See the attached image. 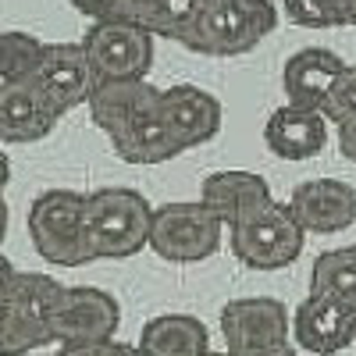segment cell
<instances>
[{
    "label": "cell",
    "mask_w": 356,
    "mask_h": 356,
    "mask_svg": "<svg viewBox=\"0 0 356 356\" xmlns=\"http://www.w3.org/2000/svg\"><path fill=\"white\" fill-rule=\"evenodd\" d=\"M328 118L317 107H296L285 104L278 111H271L264 125V143L267 150L282 161H310L328 146Z\"/></svg>",
    "instance_id": "obj_15"
},
{
    "label": "cell",
    "mask_w": 356,
    "mask_h": 356,
    "mask_svg": "<svg viewBox=\"0 0 356 356\" xmlns=\"http://www.w3.org/2000/svg\"><path fill=\"white\" fill-rule=\"evenodd\" d=\"M228 356H296V346H264V349H225Z\"/></svg>",
    "instance_id": "obj_31"
},
{
    "label": "cell",
    "mask_w": 356,
    "mask_h": 356,
    "mask_svg": "<svg viewBox=\"0 0 356 356\" xmlns=\"http://www.w3.org/2000/svg\"><path fill=\"white\" fill-rule=\"evenodd\" d=\"M50 342H54V335L47 324L18 314L8 303H0V356H25Z\"/></svg>",
    "instance_id": "obj_23"
},
{
    "label": "cell",
    "mask_w": 356,
    "mask_h": 356,
    "mask_svg": "<svg viewBox=\"0 0 356 356\" xmlns=\"http://www.w3.org/2000/svg\"><path fill=\"white\" fill-rule=\"evenodd\" d=\"M342 72H346V61L335 50H328V47H303V50H296L285 61L282 89H285L289 104L321 111Z\"/></svg>",
    "instance_id": "obj_16"
},
{
    "label": "cell",
    "mask_w": 356,
    "mask_h": 356,
    "mask_svg": "<svg viewBox=\"0 0 356 356\" xmlns=\"http://www.w3.org/2000/svg\"><path fill=\"white\" fill-rule=\"evenodd\" d=\"M324 118L332 125H346V122H356V65H346V72L339 75L335 89L324 100Z\"/></svg>",
    "instance_id": "obj_26"
},
{
    "label": "cell",
    "mask_w": 356,
    "mask_h": 356,
    "mask_svg": "<svg viewBox=\"0 0 356 356\" xmlns=\"http://www.w3.org/2000/svg\"><path fill=\"white\" fill-rule=\"evenodd\" d=\"M339 150L349 164H356V122L339 125Z\"/></svg>",
    "instance_id": "obj_30"
},
{
    "label": "cell",
    "mask_w": 356,
    "mask_h": 356,
    "mask_svg": "<svg viewBox=\"0 0 356 356\" xmlns=\"http://www.w3.org/2000/svg\"><path fill=\"white\" fill-rule=\"evenodd\" d=\"M310 292L356 310V246L321 253L310 267Z\"/></svg>",
    "instance_id": "obj_20"
},
{
    "label": "cell",
    "mask_w": 356,
    "mask_h": 356,
    "mask_svg": "<svg viewBox=\"0 0 356 356\" xmlns=\"http://www.w3.org/2000/svg\"><path fill=\"white\" fill-rule=\"evenodd\" d=\"M33 82L50 100V107L65 118L68 111L86 107L89 93L97 86V75H93V65H89L82 43H47Z\"/></svg>",
    "instance_id": "obj_9"
},
{
    "label": "cell",
    "mask_w": 356,
    "mask_h": 356,
    "mask_svg": "<svg viewBox=\"0 0 356 356\" xmlns=\"http://www.w3.org/2000/svg\"><path fill=\"white\" fill-rule=\"evenodd\" d=\"M292 342L314 356H335L356 342V310L310 292L292 310Z\"/></svg>",
    "instance_id": "obj_11"
},
{
    "label": "cell",
    "mask_w": 356,
    "mask_h": 356,
    "mask_svg": "<svg viewBox=\"0 0 356 356\" xmlns=\"http://www.w3.org/2000/svg\"><path fill=\"white\" fill-rule=\"evenodd\" d=\"M150 97H157V86L150 79H111V82L93 86V93H89V100H86V111H89V118H93V125L104 136H111Z\"/></svg>",
    "instance_id": "obj_19"
},
{
    "label": "cell",
    "mask_w": 356,
    "mask_h": 356,
    "mask_svg": "<svg viewBox=\"0 0 356 356\" xmlns=\"http://www.w3.org/2000/svg\"><path fill=\"white\" fill-rule=\"evenodd\" d=\"M346 8H349V25H356V0H346Z\"/></svg>",
    "instance_id": "obj_35"
},
{
    "label": "cell",
    "mask_w": 356,
    "mask_h": 356,
    "mask_svg": "<svg viewBox=\"0 0 356 356\" xmlns=\"http://www.w3.org/2000/svg\"><path fill=\"white\" fill-rule=\"evenodd\" d=\"M157 8H161V0H122V18L146 29V25L154 22Z\"/></svg>",
    "instance_id": "obj_29"
},
{
    "label": "cell",
    "mask_w": 356,
    "mask_h": 356,
    "mask_svg": "<svg viewBox=\"0 0 356 356\" xmlns=\"http://www.w3.org/2000/svg\"><path fill=\"white\" fill-rule=\"evenodd\" d=\"M292 218L314 235H335L356 221V189L342 178H310L289 196Z\"/></svg>",
    "instance_id": "obj_13"
},
{
    "label": "cell",
    "mask_w": 356,
    "mask_h": 356,
    "mask_svg": "<svg viewBox=\"0 0 356 356\" xmlns=\"http://www.w3.org/2000/svg\"><path fill=\"white\" fill-rule=\"evenodd\" d=\"M303 243H307L303 225L292 218L289 203L278 200H271L267 207L228 228V250L250 271H282V267L300 260Z\"/></svg>",
    "instance_id": "obj_3"
},
{
    "label": "cell",
    "mask_w": 356,
    "mask_h": 356,
    "mask_svg": "<svg viewBox=\"0 0 356 356\" xmlns=\"http://www.w3.org/2000/svg\"><path fill=\"white\" fill-rule=\"evenodd\" d=\"M225 221L200 200L154 207L150 250L168 264H200L221 250Z\"/></svg>",
    "instance_id": "obj_4"
},
{
    "label": "cell",
    "mask_w": 356,
    "mask_h": 356,
    "mask_svg": "<svg viewBox=\"0 0 356 356\" xmlns=\"http://www.w3.org/2000/svg\"><path fill=\"white\" fill-rule=\"evenodd\" d=\"M271 196V186L267 178L257 171H239V168H228V171H214L203 178L200 186V203H207L211 211L232 228L235 221L250 218L253 211L267 207Z\"/></svg>",
    "instance_id": "obj_17"
},
{
    "label": "cell",
    "mask_w": 356,
    "mask_h": 356,
    "mask_svg": "<svg viewBox=\"0 0 356 356\" xmlns=\"http://www.w3.org/2000/svg\"><path fill=\"white\" fill-rule=\"evenodd\" d=\"M278 25V8L271 0H203L186 50L207 57H235L250 54L271 36Z\"/></svg>",
    "instance_id": "obj_2"
},
{
    "label": "cell",
    "mask_w": 356,
    "mask_h": 356,
    "mask_svg": "<svg viewBox=\"0 0 356 356\" xmlns=\"http://www.w3.org/2000/svg\"><path fill=\"white\" fill-rule=\"evenodd\" d=\"M43 40L22 29H4L0 33V82H25L33 79L43 57Z\"/></svg>",
    "instance_id": "obj_22"
},
{
    "label": "cell",
    "mask_w": 356,
    "mask_h": 356,
    "mask_svg": "<svg viewBox=\"0 0 356 356\" xmlns=\"http://www.w3.org/2000/svg\"><path fill=\"white\" fill-rule=\"evenodd\" d=\"M118 324H122V307L111 292L97 285H65L61 303L50 317V335L57 346H93L111 342Z\"/></svg>",
    "instance_id": "obj_7"
},
{
    "label": "cell",
    "mask_w": 356,
    "mask_h": 356,
    "mask_svg": "<svg viewBox=\"0 0 356 356\" xmlns=\"http://www.w3.org/2000/svg\"><path fill=\"white\" fill-rule=\"evenodd\" d=\"M57 356H143V349L111 339V342H93V346H61Z\"/></svg>",
    "instance_id": "obj_27"
},
{
    "label": "cell",
    "mask_w": 356,
    "mask_h": 356,
    "mask_svg": "<svg viewBox=\"0 0 356 356\" xmlns=\"http://www.w3.org/2000/svg\"><path fill=\"white\" fill-rule=\"evenodd\" d=\"M136 346L143 356H203L211 353V335L193 314H161L143 324Z\"/></svg>",
    "instance_id": "obj_18"
},
{
    "label": "cell",
    "mask_w": 356,
    "mask_h": 356,
    "mask_svg": "<svg viewBox=\"0 0 356 356\" xmlns=\"http://www.w3.org/2000/svg\"><path fill=\"white\" fill-rule=\"evenodd\" d=\"M161 114H164L175 143L182 146V154L193 150V146L211 143L225 122L221 100L193 82H178V86L161 89Z\"/></svg>",
    "instance_id": "obj_10"
},
{
    "label": "cell",
    "mask_w": 356,
    "mask_h": 356,
    "mask_svg": "<svg viewBox=\"0 0 356 356\" xmlns=\"http://www.w3.org/2000/svg\"><path fill=\"white\" fill-rule=\"evenodd\" d=\"M82 207L86 193L75 189H47L33 200V207H29V239L47 264L54 267L89 264L82 235Z\"/></svg>",
    "instance_id": "obj_5"
},
{
    "label": "cell",
    "mask_w": 356,
    "mask_h": 356,
    "mask_svg": "<svg viewBox=\"0 0 356 356\" xmlns=\"http://www.w3.org/2000/svg\"><path fill=\"white\" fill-rule=\"evenodd\" d=\"M8 182H11V161L4 154V146H0V189H8Z\"/></svg>",
    "instance_id": "obj_34"
},
{
    "label": "cell",
    "mask_w": 356,
    "mask_h": 356,
    "mask_svg": "<svg viewBox=\"0 0 356 356\" xmlns=\"http://www.w3.org/2000/svg\"><path fill=\"white\" fill-rule=\"evenodd\" d=\"M107 139H111V150L125 164H150L154 168V164H168L182 154V146L175 143L164 114H161V89L139 111H132Z\"/></svg>",
    "instance_id": "obj_12"
},
{
    "label": "cell",
    "mask_w": 356,
    "mask_h": 356,
    "mask_svg": "<svg viewBox=\"0 0 356 356\" xmlns=\"http://www.w3.org/2000/svg\"><path fill=\"white\" fill-rule=\"evenodd\" d=\"M353 246H356V243H353Z\"/></svg>",
    "instance_id": "obj_37"
},
{
    "label": "cell",
    "mask_w": 356,
    "mask_h": 356,
    "mask_svg": "<svg viewBox=\"0 0 356 356\" xmlns=\"http://www.w3.org/2000/svg\"><path fill=\"white\" fill-rule=\"evenodd\" d=\"M203 356H228V353H214V349H211V353H203Z\"/></svg>",
    "instance_id": "obj_36"
},
{
    "label": "cell",
    "mask_w": 356,
    "mask_h": 356,
    "mask_svg": "<svg viewBox=\"0 0 356 356\" xmlns=\"http://www.w3.org/2000/svg\"><path fill=\"white\" fill-rule=\"evenodd\" d=\"M154 33L136 22H93L82 36V50L97 82L146 79L154 68Z\"/></svg>",
    "instance_id": "obj_6"
},
{
    "label": "cell",
    "mask_w": 356,
    "mask_h": 356,
    "mask_svg": "<svg viewBox=\"0 0 356 356\" xmlns=\"http://www.w3.org/2000/svg\"><path fill=\"white\" fill-rule=\"evenodd\" d=\"M282 11L289 22L303 29H339L349 25V8L346 0H282Z\"/></svg>",
    "instance_id": "obj_25"
},
{
    "label": "cell",
    "mask_w": 356,
    "mask_h": 356,
    "mask_svg": "<svg viewBox=\"0 0 356 356\" xmlns=\"http://www.w3.org/2000/svg\"><path fill=\"white\" fill-rule=\"evenodd\" d=\"M200 8H203V0H161V8L154 15V22L146 25L154 36L161 40H175L178 47L186 43V36L193 33V25L200 18Z\"/></svg>",
    "instance_id": "obj_24"
},
{
    "label": "cell",
    "mask_w": 356,
    "mask_h": 356,
    "mask_svg": "<svg viewBox=\"0 0 356 356\" xmlns=\"http://www.w3.org/2000/svg\"><path fill=\"white\" fill-rule=\"evenodd\" d=\"M72 8L79 15H86L89 22H125L122 0H72Z\"/></svg>",
    "instance_id": "obj_28"
},
{
    "label": "cell",
    "mask_w": 356,
    "mask_h": 356,
    "mask_svg": "<svg viewBox=\"0 0 356 356\" xmlns=\"http://www.w3.org/2000/svg\"><path fill=\"white\" fill-rule=\"evenodd\" d=\"M61 114L50 107L33 79L0 82V146L11 143H40L54 132Z\"/></svg>",
    "instance_id": "obj_14"
},
{
    "label": "cell",
    "mask_w": 356,
    "mask_h": 356,
    "mask_svg": "<svg viewBox=\"0 0 356 356\" xmlns=\"http://www.w3.org/2000/svg\"><path fill=\"white\" fill-rule=\"evenodd\" d=\"M150 225H154V207L136 189L107 186L97 193H86L82 235H86L89 264L129 260L143 250H150Z\"/></svg>",
    "instance_id": "obj_1"
},
{
    "label": "cell",
    "mask_w": 356,
    "mask_h": 356,
    "mask_svg": "<svg viewBox=\"0 0 356 356\" xmlns=\"http://www.w3.org/2000/svg\"><path fill=\"white\" fill-rule=\"evenodd\" d=\"M8 221H11L8 196H4V189H0V246H4V239H8Z\"/></svg>",
    "instance_id": "obj_33"
},
{
    "label": "cell",
    "mask_w": 356,
    "mask_h": 356,
    "mask_svg": "<svg viewBox=\"0 0 356 356\" xmlns=\"http://www.w3.org/2000/svg\"><path fill=\"white\" fill-rule=\"evenodd\" d=\"M15 275H18V267H15L4 253H0V303H4V296H8V289H11Z\"/></svg>",
    "instance_id": "obj_32"
},
{
    "label": "cell",
    "mask_w": 356,
    "mask_h": 356,
    "mask_svg": "<svg viewBox=\"0 0 356 356\" xmlns=\"http://www.w3.org/2000/svg\"><path fill=\"white\" fill-rule=\"evenodd\" d=\"M221 335L228 349H264L292 342V314L275 296H243L221 307Z\"/></svg>",
    "instance_id": "obj_8"
},
{
    "label": "cell",
    "mask_w": 356,
    "mask_h": 356,
    "mask_svg": "<svg viewBox=\"0 0 356 356\" xmlns=\"http://www.w3.org/2000/svg\"><path fill=\"white\" fill-rule=\"evenodd\" d=\"M61 296H65V285L57 282V278L40 275V271H18L15 282H11V289H8V296H4V303L50 328L54 307L61 303Z\"/></svg>",
    "instance_id": "obj_21"
}]
</instances>
